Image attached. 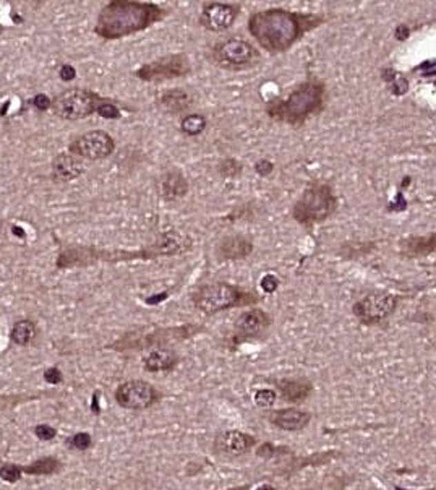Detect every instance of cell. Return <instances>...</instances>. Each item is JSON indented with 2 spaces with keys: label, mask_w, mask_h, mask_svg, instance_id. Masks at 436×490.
I'll list each match as a JSON object with an SVG mask.
<instances>
[{
  "label": "cell",
  "mask_w": 436,
  "mask_h": 490,
  "mask_svg": "<svg viewBox=\"0 0 436 490\" xmlns=\"http://www.w3.org/2000/svg\"><path fill=\"white\" fill-rule=\"evenodd\" d=\"M324 17L275 7L255 12L248 20V33L270 54H282L299 43L305 35L321 26Z\"/></svg>",
  "instance_id": "cell-1"
},
{
  "label": "cell",
  "mask_w": 436,
  "mask_h": 490,
  "mask_svg": "<svg viewBox=\"0 0 436 490\" xmlns=\"http://www.w3.org/2000/svg\"><path fill=\"white\" fill-rule=\"evenodd\" d=\"M192 239L187 234L177 231H167L157 237L156 242L140 251H99L92 247H75L60 253L57 266H86L97 262H135V260H155L161 257H174L188 252L192 248Z\"/></svg>",
  "instance_id": "cell-2"
},
{
  "label": "cell",
  "mask_w": 436,
  "mask_h": 490,
  "mask_svg": "<svg viewBox=\"0 0 436 490\" xmlns=\"http://www.w3.org/2000/svg\"><path fill=\"white\" fill-rule=\"evenodd\" d=\"M167 15L169 8L152 2L112 0L97 15L95 33L108 41L127 38L162 21Z\"/></svg>",
  "instance_id": "cell-3"
},
{
  "label": "cell",
  "mask_w": 436,
  "mask_h": 490,
  "mask_svg": "<svg viewBox=\"0 0 436 490\" xmlns=\"http://www.w3.org/2000/svg\"><path fill=\"white\" fill-rule=\"evenodd\" d=\"M326 85L319 78H308L292 90L286 98L272 99L266 104L268 117L290 127H301L313 115L326 108Z\"/></svg>",
  "instance_id": "cell-4"
},
{
  "label": "cell",
  "mask_w": 436,
  "mask_h": 490,
  "mask_svg": "<svg viewBox=\"0 0 436 490\" xmlns=\"http://www.w3.org/2000/svg\"><path fill=\"white\" fill-rule=\"evenodd\" d=\"M261 297H258L253 291H245L239 286L217 281L199 288L192 294V302L199 312L206 315L229 311L234 307H247V305L258 304Z\"/></svg>",
  "instance_id": "cell-5"
},
{
  "label": "cell",
  "mask_w": 436,
  "mask_h": 490,
  "mask_svg": "<svg viewBox=\"0 0 436 490\" xmlns=\"http://www.w3.org/2000/svg\"><path fill=\"white\" fill-rule=\"evenodd\" d=\"M336 193L324 182H313L305 188L299 200L292 206V218L304 228L312 229L321 224L337 210Z\"/></svg>",
  "instance_id": "cell-6"
},
{
  "label": "cell",
  "mask_w": 436,
  "mask_h": 490,
  "mask_svg": "<svg viewBox=\"0 0 436 490\" xmlns=\"http://www.w3.org/2000/svg\"><path fill=\"white\" fill-rule=\"evenodd\" d=\"M211 62L219 68L232 72L248 70L258 66L261 54L255 46L242 38H227L212 46L210 50Z\"/></svg>",
  "instance_id": "cell-7"
},
{
  "label": "cell",
  "mask_w": 436,
  "mask_h": 490,
  "mask_svg": "<svg viewBox=\"0 0 436 490\" xmlns=\"http://www.w3.org/2000/svg\"><path fill=\"white\" fill-rule=\"evenodd\" d=\"M203 331V326L198 325H185V326H174V328H159L146 335L140 333H128L117 343H114L110 348L125 351V349H146V348H167V344L175 343V341H182L192 336L198 335Z\"/></svg>",
  "instance_id": "cell-8"
},
{
  "label": "cell",
  "mask_w": 436,
  "mask_h": 490,
  "mask_svg": "<svg viewBox=\"0 0 436 490\" xmlns=\"http://www.w3.org/2000/svg\"><path fill=\"white\" fill-rule=\"evenodd\" d=\"M101 96L85 88L63 91L52 101V112L63 120H80L95 114L101 104Z\"/></svg>",
  "instance_id": "cell-9"
},
{
  "label": "cell",
  "mask_w": 436,
  "mask_h": 490,
  "mask_svg": "<svg viewBox=\"0 0 436 490\" xmlns=\"http://www.w3.org/2000/svg\"><path fill=\"white\" fill-rule=\"evenodd\" d=\"M192 73V62L185 54H169L151 62L143 63L135 77L148 83H161L188 77Z\"/></svg>",
  "instance_id": "cell-10"
},
{
  "label": "cell",
  "mask_w": 436,
  "mask_h": 490,
  "mask_svg": "<svg viewBox=\"0 0 436 490\" xmlns=\"http://www.w3.org/2000/svg\"><path fill=\"white\" fill-rule=\"evenodd\" d=\"M396 308L397 295L391 293H372L357 300L352 312L364 325H378L388 320Z\"/></svg>",
  "instance_id": "cell-11"
},
{
  "label": "cell",
  "mask_w": 436,
  "mask_h": 490,
  "mask_svg": "<svg viewBox=\"0 0 436 490\" xmlns=\"http://www.w3.org/2000/svg\"><path fill=\"white\" fill-rule=\"evenodd\" d=\"M115 150L114 138L104 130H91L83 133L77 140H73L68 146L70 155L77 158H85L90 161L106 159Z\"/></svg>",
  "instance_id": "cell-12"
},
{
  "label": "cell",
  "mask_w": 436,
  "mask_h": 490,
  "mask_svg": "<svg viewBox=\"0 0 436 490\" xmlns=\"http://www.w3.org/2000/svg\"><path fill=\"white\" fill-rule=\"evenodd\" d=\"M157 400H159V393L156 388L143 380L125 382L115 390V401L125 409H148L156 404Z\"/></svg>",
  "instance_id": "cell-13"
},
{
  "label": "cell",
  "mask_w": 436,
  "mask_h": 490,
  "mask_svg": "<svg viewBox=\"0 0 436 490\" xmlns=\"http://www.w3.org/2000/svg\"><path fill=\"white\" fill-rule=\"evenodd\" d=\"M240 15V6L229 2H205L199 12V25L212 33L229 30Z\"/></svg>",
  "instance_id": "cell-14"
},
{
  "label": "cell",
  "mask_w": 436,
  "mask_h": 490,
  "mask_svg": "<svg viewBox=\"0 0 436 490\" xmlns=\"http://www.w3.org/2000/svg\"><path fill=\"white\" fill-rule=\"evenodd\" d=\"M271 325V317L261 308H248L235 320V333L237 338L235 341H247L261 335Z\"/></svg>",
  "instance_id": "cell-15"
},
{
  "label": "cell",
  "mask_w": 436,
  "mask_h": 490,
  "mask_svg": "<svg viewBox=\"0 0 436 490\" xmlns=\"http://www.w3.org/2000/svg\"><path fill=\"white\" fill-rule=\"evenodd\" d=\"M257 440L255 437L248 435V433L239 432V431H227L221 435H217L215 442V448L217 453L226 456H242L252 448Z\"/></svg>",
  "instance_id": "cell-16"
},
{
  "label": "cell",
  "mask_w": 436,
  "mask_h": 490,
  "mask_svg": "<svg viewBox=\"0 0 436 490\" xmlns=\"http://www.w3.org/2000/svg\"><path fill=\"white\" fill-rule=\"evenodd\" d=\"M253 244L244 235H227L216 247V257L224 262L244 260L252 255Z\"/></svg>",
  "instance_id": "cell-17"
},
{
  "label": "cell",
  "mask_w": 436,
  "mask_h": 490,
  "mask_svg": "<svg viewBox=\"0 0 436 490\" xmlns=\"http://www.w3.org/2000/svg\"><path fill=\"white\" fill-rule=\"evenodd\" d=\"M188 182L179 169H169L159 179V193L166 202H175L187 195Z\"/></svg>",
  "instance_id": "cell-18"
},
{
  "label": "cell",
  "mask_w": 436,
  "mask_h": 490,
  "mask_svg": "<svg viewBox=\"0 0 436 490\" xmlns=\"http://www.w3.org/2000/svg\"><path fill=\"white\" fill-rule=\"evenodd\" d=\"M310 419H312V414L300 409H279L268 414V420H270L272 425L282 429V431L290 432L301 431L304 427H307Z\"/></svg>",
  "instance_id": "cell-19"
},
{
  "label": "cell",
  "mask_w": 436,
  "mask_h": 490,
  "mask_svg": "<svg viewBox=\"0 0 436 490\" xmlns=\"http://www.w3.org/2000/svg\"><path fill=\"white\" fill-rule=\"evenodd\" d=\"M83 174V163L80 158L70 153H60L52 163V175L59 182H70Z\"/></svg>",
  "instance_id": "cell-20"
},
{
  "label": "cell",
  "mask_w": 436,
  "mask_h": 490,
  "mask_svg": "<svg viewBox=\"0 0 436 490\" xmlns=\"http://www.w3.org/2000/svg\"><path fill=\"white\" fill-rule=\"evenodd\" d=\"M192 104L193 98L184 88H174V90L166 91L159 98L161 108L172 115L187 112V110L192 108Z\"/></svg>",
  "instance_id": "cell-21"
},
{
  "label": "cell",
  "mask_w": 436,
  "mask_h": 490,
  "mask_svg": "<svg viewBox=\"0 0 436 490\" xmlns=\"http://www.w3.org/2000/svg\"><path fill=\"white\" fill-rule=\"evenodd\" d=\"M435 233L428 235H414L401 242V255L406 258H424L435 252Z\"/></svg>",
  "instance_id": "cell-22"
},
{
  "label": "cell",
  "mask_w": 436,
  "mask_h": 490,
  "mask_svg": "<svg viewBox=\"0 0 436 490\" xmlns=\"http://www.w3.org/2000/svg\"><path fill=\"white\" fill-rule=\"evenodd\" d=\"M179 364V355L175 351L169 348H156L145 357V371L146 372H167L172 371Z\"/></svg>",
  "instance_id": "cell-23"
},
{
  "label": "cell",
  "mask_w": 436,
  "mask_h": 490,
  "mask_svg": "<svg viewBox=\"0 0 436 490\" xmlns=\"http://www.w3.org/2000/svg\"><path fill=\"white\" fill-rule=\"evenodd\" d=\"M277 386H279L281 395L289 403H301L312 393V383L305 378H290V380L286 378V380L277 382Z\"/></svg>",
  "instance_id": "cell-24"
},
{
  "label": "cell",
  "mask_w": 436,
  "mask_h": 490,
  "mask_svg": "<svg viewBox=\"0 0 436 490\" xmlns=\"http://www.w3.org/2000/svg\"><path fill=\"white\" fill-rule=\"evenodd\" d=\"M60 469V461L57 458L46 456L41 460H36L34 463L21 468V473H26L30 476H52Z\"/></svg>",
  "instance_id": "cell-25"
},
{
  "label": "cell",
  "mask_w": 436,
  "mask_h": 490,
  "mask_svg": "<svg viewBox=\"0 0 436 490\" xmlns=\"http://www.w3.org/2000/svg\"><path fill=\"white\" fill-rule=\"evenodd\" d=\"M10 338L15 344L26 346L36 338V325L31 320H20L12 328Z\"/></svg>",
  "instance_id": "cell-26"
},
{
  "label": "cell",
  "mask_w": 436,
  "mask_h": 490,
  "mask_svg": "<svg viewBox=\"0 0 436 490\" xmlns=\"http://www.w3.org/2000/svg\"><path fill=\"white\" fill-rule=\"evenodd\" d=\"M208 120L203 114H188L180 120V132L187 137H198L205 132Z\"/></svg>",
  "instance_id": "cell-27"
},
{
  "label": "cell",
  "mask_w": 436,
  "mask_h": 490,
  "mask_svg": "<svg viewBox=\"0 0 436 490\" xmlns=\"http://www.w3.org/2000/svg\"><path fill=\"white\" fill-rule=\"evenodd\" d=\"M382 73H383L382 75L383 80L391 86L393 95L401 96L407 93V90H409V81H407V78L402 75V73L396 72L394 68H383Z\"/></svg>",
  "instance_id": "cell-28"
},
{
  "label": "cell",
  "mask_w": 436,
  "mask_h": 490,
  "mask_svg": "<svg viewBox=\"0 0 436 490\" xmlns=\"http://www.w3.org/2000/svg\"><path fill=\"white\" fill-rule=\"evenodd\" d=\"M242 164L237 159H224L219 164V174L226 179H235L242 174Z\"/></svg>",
  "instance_id": "cell-29"
},
{
  "label": "cell",
  "mask_w": 436,
  "mask_h": 490,
  "mask_svg": "<svg viewBox=\"0 0 436 490\" xmlns=\"http://www.w3.org/2000/svg\"><path fill=\"white\" fill-rule=\"evenodd\" d=\"M276 391L270 390V388H263V390H258L255 393V403H257L259 408L266 409L271 408L272 404L276 403Z\"/></svg>",
  "instance_id": "cell-30"
},
{
  "label": "cell",
  "mask_w": 436,
  "mask_h": 490,
  "mask_svg": "<svg viewBox=\"0 0 436 490\" xmlns=\"http://www.w3.org/2000/svg\"><path fill=\"white\" fill-rule=\"evenodd\" d=\"M0 479L8 484L18 482L21 479V468H18L17 464H3L0 468Z\"/></svg>",
  "instance_id": "cell-31"
},
{
  "label": "cell",
  "mask_w": 436,
  "mask_h": 490,
  "mask_svg": "<svg viewBox=\"0 0 436 490\" xmlns=\"http://www.w3.org/2000/svg\"><path fill=\"white\" fill-rule=\"evenodd\" d=\"M96 112L99 114L101 117L109 119V120L120 119V109L114 103H110V101H106V99L101 101V104L97 106Z\"/></svg>",
  "instance_id": "cell-32"
},
{
  "label": "cell",
  "mask_w": 436,
  "mask_h": 490,
  "mask_svg": "<svg viewBox=\"0 0 436 490\" xmlns=\"http://www.w3.org/2000/svg\"><path fill=\"white\" fill-rule=\"evenodd\" d=\"M70 445H72L73 448H77V450L85 451V450H88V448H91V445H92V438H91L90 433H86V432L77 433V435L72 438Z\"/></svg>",
  "instance_id": "cell-33"
},
{
  "label": "cell",
  "mask_w": 436,
  "mask_h": 490,
  "mask_svg": "<svg viewBox=\"0 0 436 490\" xmlns=\"http://www.w3.org/2000/svg\"><path fill=\"white\" fill-rule=\"evenodd\" d=\"M34 433L39 440L49 442V440H52L55 435H57V431H55L54 427H50V425H48V424H41L34 429Z\"/></svg>",
  "instance_id": "cell-34"
},
{
  "label": "cell",
  "mask_w": 436,
  "mask_h": 490,
  "mask_svg": "<svg viewBox=\"0 0 436 490\" xmlns=\"http://www.w3.org/2000/svg\"><path fill=\"white\" fill-rule=\"evenodd\" d=\"M255 170H257V174L261 175V177H268V175H271L272 170H275V164H272L270 159H259L258 163L255 164Z\"/></svg>",
  "instance_id": "cell-35"
},
{
  "label": "cell",
  "mask_w": 436,
  "mask_h": 490,
  "mask_svg": "<svg viewBox=\"0 0 436 490\" xmlns=\"http://www.w3.org/2000/svg\"><path fill=\"white\" fill-rule=\"evenodd\" d=\"M277 286H279V280H277L275 275H266L261 280V288L263 291H266V293H275Z\"/></svg>",
  "instance_id": "cell-36"
},
{
  "label": "cell",
  "mask_w": 436,
  "mask_h": 490,
  "mask_svg": "<svg viewBox=\"0 0 436 490\" xmlns=\"http://www.w3.org/2000/svg\"><path fill=\"white\" fill-rule=\"evenodd\" d=\"M44 380L50 383V385H59V383L62 382V372H60L59 369L50 367L44 372Z\"/></svg>",
  "instance_id": "cell-37"
},
{
  "label": "cell",
  "mask_w": 436,
  "mask_h": 490,
  "mask_svg": "<svg viewBox=\"0 0 436 490\" xmlns=\"http://www.w3.org/2000/svg\"><path fill=\"white\" fill-rule=\"evenodd\" d=\"M32 106H34L38 110H48L50 106H52V101H50L46 95H38L32 98Z\"/></svg>",
  "instance_id": "cell-38"
},
{
  "label": "cell",
  "mask_w": 436,
  "mask_h": 490,
  "mask_svg": "<svg viewBox=\"0 0 436 490\" xmlns=\"http://www.w3.org/2000/svg\"><path fill=\"white\" fill-rule=\"evenodd\" d=\"M59 75H60V78H62L63 81H72L73 78H75L77 72H75V68H73L72 66H62V68H60V72H59Z\"/></svg>",
  "instance_id": "cell-39"
},
{
  "label": "cell",
  "mask_w": 436,
  "mask_h": 490,
  "mask_svg": "<svg viewBox=\"0 0 436 490\" xmlns=\"http://www.w3.org/2000/svg\"><path fill=\"white\" fill-rule=\"evenodd\" d=\"M409 35H410V31L406 25H399L396 28V31H394V36H396L397 41H406L407 38H409Z\"/></svg>",
  "instance_id": "cell-40"
},
{
  "label": "cell",
  "mask_w": 436,
  "mask_h": 490,
  "mask_svg": "<svg viewBox=\"0 0 436 490\" xmlns=\"http://www.w3.org/2000/svg\"><path fill=\"white\" fill-rule=\"evenodd\" d=\"M92 409H95L96 414H99V408H97V393L92 396Z\"/></svg>",
  "instance_id": "cell-41"
},
{
  "label": "cell",
  "mask_w": 436,
  "mask_h": 490,
  "mask_svg": "<svg viewBox=\"0 0 436 490\" xmlns=\"http://www.w3.org/2000/svg\"><path fill=\"white\" fill-rule=\"evenodd\" d=\"M257 490H276V489L272 487V485H270V484H264V485H259Z\"/></svg>",
  "instance_id": "cell-42"
},
{
  "label": "cell",
  "mask_w": 436,
  "mask_h": 490,
  "mask_svg": "<svg viewBox=\"0 0 436 490\" xmlns=\"http://www.w3.org/2000/svg\"><path fill=\"white\" fill-rule=\"evenodd\" d=\"M21 231L23 229H20V228H13V234H18V235H21V237H25V234H23Z\"/></svg>",
  "instance_id": "cell-43"
},
{
  "label": "cell",
  "mask_w": 436,
  "mask_h": 490,
  "mask_svg": "<svg viewBox=\"0 0 436 490\" xmlns=\"http://www.w3.org/2000/svg\"><path fill=\"white\" fill-rule=\"evenodd\" d=\"M396 490H404V489H401V487H396Z\"/></svg>",
  "instance_id": "cell-44"
},
{
  "label": "cell",
  "mask_w": 436,
  "mask_h": 490,
  "mask_svg": "<svg viewBox=\"0 0 436 490\" xmlns=\"http://www.w3.org/2000/svg\"><path fill=\"white\" fill-rule=\"evenodd\" d=\"M0 35H2V26H0Z\"/></svg>",
  "instance_id": "cell-45"
}]
</instances>
